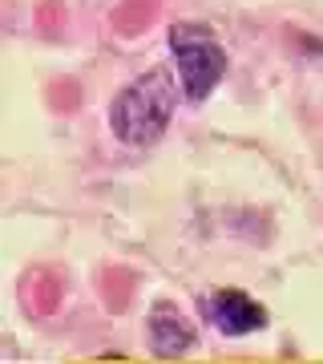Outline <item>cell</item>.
Returning <instances> with one entry per match:
<instances>
[{
    "label": "cell",
    "mask_w": 323,
    "mask_h": 364,
    "mask_svg": "<svg viewBox=\"0 0 323 364\" xmlns=\"http://www.w3.org/2000/svg\"><path fill=\"white\" fill-rule=\"evenodd\" d=\"M174 105H178V90H174V77L154 69L138 77L133 85L114 97L109 105V126H114L117 142L126 146H154L162 134H166L170 117H174Z\"/></svg>",
    "instance_id": "obj_1"
},
{
    "label": "cell",
    "mask_w": 323,
    "mask_h": 364,
    "mask_svg": "<svg viewBox=\"0 0 323 364\" xmlns=\"http://www.w3.org/2000/svg\"><path fill=\"white\" fill-rule=\"evenodd\" d=\"M170 49L178 61V81L182 93L190 102H207L226 77V53L214 41V33L202 25H174L170 28Z\"/></svg>",
    "instance_id": "obj_2"
},
{
    "label": "cell",
    "mask_w": 323,
    "mask_h": 364,
    "mask_svg": "<svg viewBox=\"0 0 323 364\" xmlns=\"http://www.w3.org/2000/svg\"><path fill=\"white\" fill-rule=\"evenodd\" d=\"M210 320L219 324L222 336H251V332L267 328V308L239 287H219L210 296Z\"/></svg>",
    "instance_id": "obj_3"
},
{
    "label": "cell",
    "mask_w": 323,
    "mask_h": 364,
    "mask_svg": "<svg viewBox=\"0 0 323 364\" xmlns=\"http://www.w3.org/2000/svg\"><path fill=\"white\" fill-rule=\"evenodd\" d=\"M194 344V328L190 320L174 308V304H158L150 312V348L162 356H182Z\"/></svg>",
    "instance_id": "obj_4"
}]
</instances>
